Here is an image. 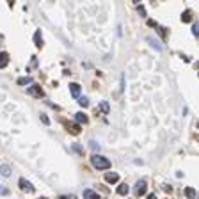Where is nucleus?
Wrapping results in <instances>:
<instances>
[{"label":"nucleus","instance_id":"nucleus-4","mask_svg":"<svg viewBox=\"0 0 199 199\" xmlns=\"http://www.w3.org/2000/svg\"><path fill=\"white\" fill-rule=\"evenodd\" d=\"M105 181L107 183H117L119 181V174L117 172H105Z\"/></svg>","mask_w":199,"mask_h":199},{"label":"nucleus","instance_id":"nucleus-7","mask_svg":"<svg viewBox=\"0 0 199 199\" xmlns=\"http://www.w3.org/2000/svg\"><path fill=\"white\" fill-rule=\"evenodd\" d=\"M7 64H9V53H6V52H0V70H2V68H6Z\"/></svg>","mask_w":199,"mask_h":199},{"label":"nucleus","instance_id":"nucleus-5","mask_svg":"<svg viewBox=\"0 0 199 199\" xmlns=\"http://www.w3.org/2000/svg\"><path fill=\"white\" fill-rule=\"evenodd\" d=\"M20 187L23 188V190H27V192H34V187H32V183H30V181H27L25 178H20Z\"/></svg>","mask_w":199,"mask_h":199},{"label":"nucleus","instance_id":"nucleus-9","mask_svg":"<svg viewBox=\"0 0 199 199\" xmlns=\"http://www.w3.org/2000/svg\"><path fill=\"white\" fill-rule=\"evenodd\" d=\"M70 93L75 98H80V85L78 84H70Z\"/></svg>","mask_w":199,"mask_h":199},{"label":"nucleus","instance_id":"nucleus-23","mask_svg":"<svg viewBox=\"0 0 199 199\" xmlns=\"http://www.w3.org/2000/svg\"><path fill=\"white\" fill-rule=\"evenodd\" d=\"M89 144H91V148H93V149H100V146H98L94 141H93V142H89Z\"/></svg>","mask_w":199,"mask_h":199},{"label":"nucleus","instance_id":"nucleus-8","mask_svg":"<svg viewBox=\"0 0 199 199\" xmlns=\"http://www.w3.org/2000/svg\"><path fill=\"white\" fill-rule=\"evenodd\" d=\"M75 119H77V124H82V123L85 124L87 121H89V117H87L84 112H77V114H75Z\"/></svg>","mask_w":199,"mask_h":199},{"label":"nucleus","instance_id":"nucleus-28","mask_svg":"<svg viewBox=\"0 0 199 199\" xmlns=\"http://www.w3.org/2000/svg\"><path fill=\"white\" fill-rule=\"evenodd\" d=\"M39 199H48V197H39Z\"/></svg>","mask_w":199,"mask_h":199},{"label":"nucleus","instance_id":"nucleus-14","mask_svg":"<svg viewBox=\"0 0 199 199\" xmlns=\"http://www.w3.org/2000/svg\"><path fill=\"white\" fill-rule=\"evenodd\" d=\"M68 130L71 131L73 135H78L80 134V124H68Z\"/></svg>","mask_w":199,"mask_h":199},{"label":"nucleus","instance_id":"nucleus-1","mask_svg":"<svg viewBox=\"0 0 199 199\" xmlns=\"http://www.w3.org/2000/svg\"><path fill=\"white\" fill-rule=\"evenodd\" d=\"M91 164H93L94 169H100V171L110 169V160L105 158V157H101V155H98V153H94L93 157H91Z\"/></svg>","mask_w":199,"mask_h":199},{"label":"nucleus","instance_id":"nucleus-26","mask_svg":"<svg viewBox=\"0 0 199 199\" xmlns=\"http://www.w3.org/2000/svg\"><path fill=\"white\" fill-rule=\"evenodd\" d=\"M158 32H160V36H165V29H162V27H160V29H158Z\"/></svg>","mask_w":199,"mask_h":199},{"label":"nucleus","instance_id":"nucleus-3","mask_svg":"<svg viewBox=\"0 0 199 199\" xmlns=\"http://www.w3.org/2000/svg\"><path fill=\"white\" fill-rule=\"evenodd\" d=\"M148 192V185H146V181L144 180H139L137 183H135V194L137 195H144Z\"/></svg>","mask_w":199,"mask_h":199},{"label":"nucleus","instance_id":"nucleus-20","mask_svg":"<svg viewBox=\"0 0 199 199\" xmlns=\"http://www.w3.org/2000/svg\"><path fill=\"white\" fill-rule=\"evenodd\" d=\"M192 32H194V36H199V23H194V27H192Z\"/></svg>","mask_w":199,"mask_h":199},{"label":"nucleus","instance_id":"nucleus-11","mask_svg":"<svg viewBox=\"0 0 199 199\" xmlns=\"http://www.w3.org/2000/svg\"><path fill=\"white\" fill-rule=\"evenodd\" d=\"M34 43H36V46H37V48H41V46H43V37H41V30H36V34H34Z\"/></svg>","mask_w":199,"mask_h":199},{"label":"nucleus","instance_id":"nucleus-18","mask_svg":"<svg viewBox=\"0 0 199 199\" xmlns=\"http://www.w3.org/2000/svg\"><path fill=\"white\" fill-rule=\"evenodd\" d=\"M78 103H80V107H87V105H89V100H87L85 96H80L78 98Z\"/></svg>","mask_w":199,"mask_h":199},{"label":"nucleus","instance_id":"nucleus-12","mask_svg":"<svg viewBox=\"0 0 199 199\" xmlns=\"http://www.w3.org/2000/svg\"><path fill=\"white\" fill-rule=\"evenodd\" d=\"M128 192H130V187H128L126 183H121L119 188H117V194H119V195H126Z\"/></svg>","mask_w":199,"mask_h":199},{"label":"nucleus","instance_id":"nucleus-13","mask_svg":"<svg viewBox=\"0 0 199 199\" xmlns=\"http://www.w3.org/2000/svg\"><path fill=\"white\" fill-rule=\"evenodd\" d=\"M185 194H187V197H188V199H195V197H197V192H195V188H194V187H187Z\"/></svg>","mask_w":199,"mask_h":199},{"label":"nucleus","instance_id":"nucleus-21","mask_svg":"<svg viewBox=\"0 0 199 199\" xmlns=\"http://www.w3.org/2000/svg\"><path fill=\"white\" fill-rule=\"evenodd\" d=\"M41 121H43V124H50V119H48L45 114H41Z\"/></svg>","mask_w":199,"mask_h":199},{"label":"nucleus","instance_id":"nucleus-15","mask_svg":"<svg viewBox=\"0 0 199 199\" xmlns=\"http://www.w3.org/2000/svg\"><path fill=\"white\" fill-rule=\"evenodd\" d=\"M181 21H185V23H187V21H192V11H185L183 14H181Z\"/></svg>","mask_w":199,"mask_h":199},{"label":"nucleus","instance_id":"nucleus-19","mask_svg":"<svg viewBox=\"0 0 199 199\" xmlns=\"http://www.w3.org/2000/svg\"><path fill=\"white\" fill-rule=\"evenodd\" d=\"M100 107H101V110H103L105 114H108V103H107V101H101V103H100Z\"/></svg>","mask_w":199,"mask_h":199},{"label":"nucleus","instance_id":"nucleus-24","mask_svg":"<svg viewBox=\"0 0 199 199\" xmlns=\"http://www.w3.org/2000/svg\"><path fill=\"white\" fill-rule=\"evenodd\" d=\"M59 199H75V195H60Z\"/></svg>","mask_w":199,"mask_h":199},{"label":"nucleus","instance_id":"nucleus-10","mask_svg":"<svg viewBox=\"0 0 199 199\" xmlns=\"http://www.w3.org/2000/svg\"><path fill=\"white\" fill-rule=\"evenodd\" d=\"M11 172H13V169H11L7 164H2V165H0V174H2V176H6V178H7V176H11Z\"/></svg>","mask_w":199,"mask_h":199},{"label":"nucleus","instance_id":"nucleus-17","mask_svg":"<svg viewBox=\"0 0 199 199\" xmlns=\"http://www.w3.org/2000/svg\"><path fill=\"white\" fill-rule=\"evenodd\" d=\"M148 43H151V46H153V48H157V50H162V45H160L158 41H155L153 37H148Z\"/></svg>","mask_w":199,"mask_h":199},{"label":"nucleus","instance_id":"nucleus-16","mask_svg":"<svg viewBox=\"0 0 199 199\" xmlns=\"http://www.w3.org/2000/svg\"><path fill=\"white\" fill-rule=\"evenodd\" d=\"M18 84H20V85H27V84H32V78H30V77H21V78H18Z\"/></svg>","mask_w":199,"mask_h":199},{"label":"nucleus","instance_id":"nucleus-25","mask_svg":"<svg viewBox=\"0 0 199 199\" xmlns=\"http://www.w3.org/2000/svg\"><path fill=\"white\" fill-rule=\"evenodd\" d=\"M0 194H7V190L4 188V185H0Z\"/></svg>","mask_w":199,"mask_h":199},{"label":"nucleus","instance_id":"nucleus-6","mask_svg":"<svg viewBox=\"0 0 199 199\" xmlns=\"http://www.w3.org/2000/svg\"><path fill=\"white\" fill-rule=\"evenodd\" d=\"M84 199H100V194L91 190V188H87V190H84Z\"/></svg>","mask_w":199,"mask_h":199},{"label":"nucleus","instance_id":"nucleus-22","mask_svg":"<svg viewBox=\"0 0 199 199\" xmlns=\"http://www.w3.org/2000/svg\"><path fill=\"white\" fill-rule=\"evenodd\" d=\"M139 14H141V16H146V9H144L142 6H139Z\"/></svg>","mask_w":199,"mask_h":199},{"label":"nucleus","instance_id":"nucleus-27","mask_svg":"<svg viewBox=\"0 0 199 199\" xmlns=\"http://www.w3.org/2000/svg\"><path fill=\"white\" fill-rule=\"evenodd\" d=\"M148 199H157V197H155V194H149V195H148Z\"/></svg>","mask_w":199,"mask_h":199},{"label":"nucleus","instance_id":"nucleus-2","mask_svg":"<svg viewBox=\"0 0 199 199\" xmlns=\"http://www.w3.org/2000/svg\"><path fill=\"white\" fill-rule=\"evenodd\" d=\"M27 93H29L30 96H34V98H43V96H45V93H43V89H41V85H37V84H30V87H27Z\"/></svg>","mask_w":199,"mask_h":199}]
</instances>
